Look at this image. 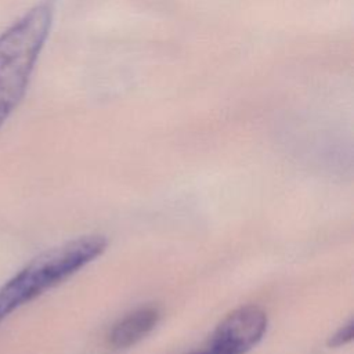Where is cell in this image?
I'll return each instance as SVG.
<instances>
[{
  "mask_svg": "<svg viewBox=\"0 0 354 354\" xmlns=\"http://www.w3.org/2000/svg\"><path fill=\"white\" fill-rule=\"evenodd\" d=\"M354 335V324L353 319H348L347 324L342 325L328 340L329 347H342L353 340Z\"/></svg>",
  "mask_w": 354,
  "mask_h": 354,
  "instance_id": "obj_5",
  "label": "cell"
},
{
  "mask_svg": "<svg viewBox=\"0 0 354 354\" xmlns=\"http://www.w3.org/2000/svg\"><path fill=\"white\" fill-rule=\"evenodd\" d=\"M106 245L102 235H86L36 256L0 288V324L19 307L90 264L104 253Z\"/></svg>",
  "mask_w": 354,
  "mask_h": 354,
  "instance_id": "obj_1",
  "label": "cell"
},
{
  "mask_svg": "<svg viewBox=\"0 0 354 354\" xmlns=\"http://www.w3.org/2000/svg\"><path fill=\"white\" fill-rule=\"evenodd\" d=\"M268 318L257 306H242L225 315L205 348L210 354H246L266 335Z\"/></svg>",
  "mask_w": 354,
  "mask_h": 354,
  "instance_id": "obj_3",
  "label": "cell"
},
{
  "mask_svg": "<svg viewBox=\"0 0 354 354\" xmlns=\"http://www.w3.org/2000/svg\"><path fill=\"white\" fill-rule=\"evenodd\" d=\"M160 313L153 306L138 307L122 317L109 330L106 342L113 350H126L145 339L158 325Z\"/></svg>",
  "mask_w": 354,
  "mask_h": 354,
  "instance_id": "obj_4",
  "label": "cell"
},
{
  "mask_svg": "<svg viewBox=\"0 0 354 354\" xmlns=\"http://www.w3.org/2000/svg\"><path fill=\"white\" fill-rule=\"evenodd\" d=\"M51 21L53 4L44 1L0 35V127L25 95Z\"/></svg>",
  "mask_w": 354,
  "mask_h": 354,
  "instance_id": "obj_2",
  "label": "cell"
},
{
  "mask_svg": "<svg viewBox=\"0 0 354 354\" xmlns=\"http://www.w3.org/2000/svg\"><path fill=\"white\" fill-rule=\"evenodd\" d=\"M188 354H210V353L203 347V348H201V350H195V351H191V353H188Z\"/></svg>",
  "mask_w": 354,
  "mask_h": 354,
  "instance_id": "obj_6",
  "label": "cell"
}]
</instances>
